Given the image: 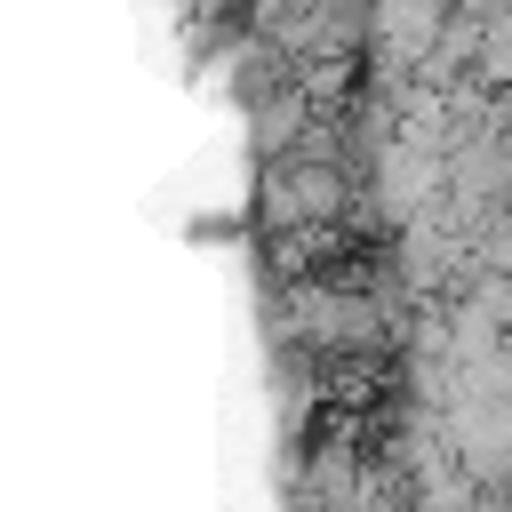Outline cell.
<instances>
[{"label":"cell","instance_id":"cell-1","mask_svg":"<svg viewBox=\"0 0 512 512\" xmlns=\"http://www.w3.org/2000/svg\"><path fill=\"white\" fill-rule=\"evenodd\" d=\"M344 216V168L336 160H272L264 168V224L272 232H296V224H336Z\"/></svg>","mask_w":512,"mask_h":512}]
</instances>
